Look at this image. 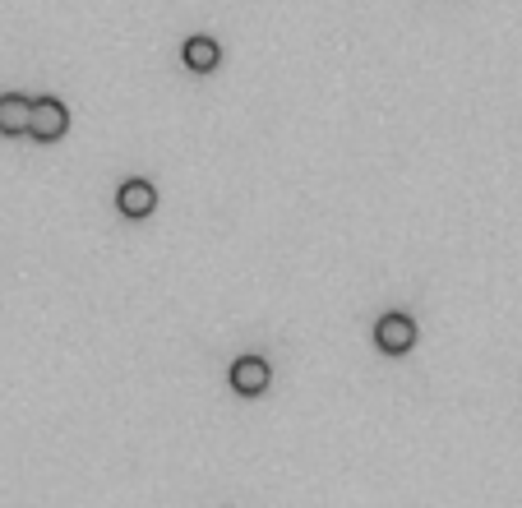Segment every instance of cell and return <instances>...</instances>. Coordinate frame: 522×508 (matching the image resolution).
<instances>
[{"label":"cell","mask_w":522,"mask_h":508,"mask_svg":"<svg viewBox=\"0 0 522 508\" xmlns=\"http://www.w3.org/2000/svg\"><path fill=\"white\" fill-rule=\"evenodd\" d=\"M33 130V97L5 93L0 97V134H28Z\"/></svg>","instance_id":"4"},{"label":"cell","mask_w":522,"mask_h":508,"mask_svg":"<svg viewBox=\"0 0 522 508\" xmlns=\"http://www.w3.org/2000/svg\"><path fill=\"white\" fill-rule=\"evenodd\" d=\"M268 361H259V356H241V361L231 365V388L236 393H245V398H259L268 388Z\"/></svg>","instance_id":"3"},{"label":"cell","mask_w":522,"mask_h":508,"mask_svg":"<svg viewBox=\"0 0 522 508\" xmlns=\"http://www.w3.org/2000/svg\"><path fill=\"white\" fill-rule=\"evenodd\" d=\"M218 61H222V47L213 42V37H190V42H185V65H190L195 74L218 70Z\"/></svg>","instance_id":"6"},{"label":"cell","mask_w":522,"mask_h":508,"mask_svg":"<svg viewBox=\"0 0 522 508\" xmlns=\"http://www.w3.org/2000/svg\"><path fill=\"white\" fill-rule=\"evenodd\" d=\"M116 204H121L125 218H148V213L158 208V190L148 181H125L121 194H116Z\"/></svg>","instance_id":"5"},{"label":"cell","mask_w":522,"mask_h":508,"mask_svg":"<svg viewBox=\"0 0 522 508\" xmlns=\"http://www.w3.org/2000/svg\"><path fill=\"white\" fill-rule=\"evenodd\" d=\"M375 347L389 351V356H407L416 347V319L402 315V310H389V315L375 324Z\"/></svg>","instance_id":"1"},{"label":"cell","mask_w":522,"mask_h":508,"mask_svg":"<svg viewBox=\"0 0 522 508\" xmlns=\"http://www.w3.org/2000/svg\"><path fill=\"white\" fill-rule=\"evenodd\" d=\"M70 130V111H65L61 97H37L33 102V139H42V144H56L61 134Z\"/></svg>","instance_id":"2"}]
</instances>
